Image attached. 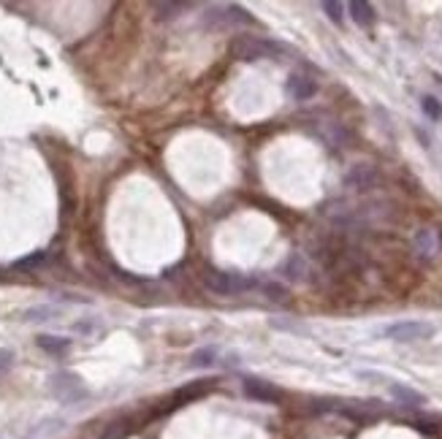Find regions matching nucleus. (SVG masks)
I'll return each instance as SVG.
<instances>
[{
  "instance_id": "obj_17",
  "label": "nucleus",
  "mask_w": 442,
  "mask_h": 439,
  "mask_svg": "<svg viewBox=\"0 0 442 439\" xmlns=\"http://www.w3.org/2000/svg\"><path fill=\"white\" fill-rule=\"evenodd\" d=\"M60 310L58 307H30L28 312H25V320L28 323H46V320H52V317H58Z\"/></svg>"
},
{
  "instance_id": "obj_16",
  "label": "nucleus",
  "mask_w": 442,
  "mask_h": 439,
  "mask_svg": "<svg viewBox=\"0 0 442 439\" xmlns=\"http://www.w3.org/2000/svg\"><path fill=\"white\" fill-rule=\"evenodd\" d=\"M258 287L263 290V296L269 298V301H277V304H283L288 301V287L280 283H258Z\"/></svg>"
},
{
  "instance_id": "obj_4",
  "label": "nucleus",
  "mask_w": 442,
  "mask_h": 439,
  "mask_svg": "<svg viewBox=\"0 0 442 439\" xmlns=\"http://www.w3.org/2000/svg\"><path fill=\"white\" fill-rule=\"evenodd\" d=\"M204 22L212 28H236V25H255V19L242 6H212L204 14Z\"/></svg>"
},
{
  "instance_id": "obj_19",
  "label": "nucleus",
  "mask_w": 442,
  "mask_h": 439,
  "mask_svg": "<svg viewBox=\"0 0 442 439\" xmlns=\"http://www.w3.org/2000/svg\"><path fill=\"white\" fill-rule=\"evenodd\" d=\"M323 11H326V17L331 19V22H342V17H345V6L342 3H331V0H326L323 3Z\"/></svg>"
},
{
  "instance_id": "obj_13",
  "label": "nucleus",
  "mask_w": 442,
  "mask_h": 439,
  "mask_svg": "<svg viewBox=\"0 0 442 439\" xmlns=\"http://www.w3.org/2000/svg\"><path fill=\"white\" fill-rule=\"evenodd\" d=\"M307 271H310V269H307V263H304L301 255H290L283 269V274L290 283H304V280H307Z\"/></svg>"
},
{
  "instance_id": "obj_20",
  "label": "nucleus",
  "mask_w": 442,
  "mask_h": 439,
  "mask_svg": "<svg viewBox=\"0 0 442 439\" xmlns=\"http://www.w3.org/2000/svg\"><path fill=\"white\" fill-rule=\"evenodd\" d=\"M14 366V350H0V377H6Z\"/></svg>"
},
{
  "instance_id": "obj_7",
  "label": "nucleus",
  "mask_w": 442,
  "mask_h": 439,
  "mask_svg": "<svg viewBox=\"0 0 442 439\" xmlns=\"http://www.w3.org/2000/svg\"><path fill=\"white\" fill-rule=\"evenodd\" d=\"M242 388H245V396H250L253 402H263V404H274L283 399V393L266 382V379H258V377H245L242 379Z\"/></svg>"
},
{
  "instance_id": "obj_15",
  "label": "nucleus",
  "mask_w": 442,
  "mask_h": 439,
  "mask_svg": "<svg viewBox=\"0 0 442 439\" xmlns=\"http://www.w3.org/2000/svg\"><path fill=\"white\" fill-rule=\"evenodd\" d=\"M190 8H193V3H155L158 19H177L179 14H185Z\"/></svg>"
},
{
  "instance_id": "obj_3",
  "label": "nucleus",
  "mask_w": 442,
  "mask_h": 439,
  "mask_svg": "<svg viewBox=\"0 0 442 439\" xmlns=\"http://www.w3.org/2000/svg\"><path fill=\"white\" fill-rule=\"evenodd\" d=\"M49 391L63 404H76V402H85L90 396L87 385L71 372H58V375L49 377Z\"/></svg>"
},
{
  "instance_id": "obj_11",
  "label": "nucleus",
  "mask_w": 442,
  "mask_h": 439,
  "mask_svg": "<svg viewBox=\"0 0 442 439\" xmlns=\"http://www.w3.org/2000/svg\"><path fill=\"white\" fill-rule=\"evenodd\" d=\"M35 345L41 347L44 352L60 358V355H65V352L71 350V339H65V337H52V334H41V337H35Z\"/></svg>"
},
{
  "instance_id": "obj_9",
  "label": "nucleus",
  "mask_w": 442,
  "mask_h": 439,
  "mask_svg": "<svg viewBox=\"0 0 442 439\" xmlns=\"http://www.w3.org/2000/svg\"><path fill=\"white\" fill-rule=\"evenodd\" d=\"M285 90H288V95H290L293 100H310V98L317 93V84L310 76H304V73H293V76L288 79Z\"/></svg>"
},
{
  "instance_id": "obj_1",
  "label": "nucleus",
  "mask_w": 442,
  "mask_h": 439,
  "mask_svg": "<svg viewBox=\"0 0 442 439\" xmlns=\"http://www.w3.org/2000/svg\"><path fill=\"white\" fill-rule=\"evenodd\" d=\"M283 52H288L283 44L269 41V38H258V35H236L231 41V55L236 60H245V63L266 60V57H280Z\"/></svg>"
},
{
  "instance_id": "obj_12",
  "label": "nucleus",
  "mask_w": 442,
  "mask_h": 439,
  "mask_svg": "<svg viewBox=\"0 0 442 439\" xmlns=\"http://www.w3.org/2000/svg\"><path fill=\"white\" fill-rule=\"evenodd\" d=\"M350 17H353V22L355 25H361V28H369V25H375V8L369 6V3H364V0H353L348 6Z\"/></svg>"
},
{
  "instance_id": "obj_18",
  "label": "nucleus",
  "mask_w": 442,
  "mask_h": 439,
  "mask_svg": "<svg viewBox=\"0 0 442 439\" xmlns=\"http://www.w3.org/2000/svg\"><path fill=\"white\" fill-rule=\"evenodd\" d=\"M421 109L429 120H442V103L434 98V95H423L421 98Z\"/></svg>"
},
{
  "instance_id": "obj_5",
  "label": "nucleus",
  "mask_w": 442,
  "mask_h": 439,
  "mask_svg": "<svg viewBox=\"0 0 442 439\" xmlns=\"http://www.w3.org/2000/svg\"><path fill=\"white\" fill-rule=\"evenodd\" d=\"M412 252H415L418 260H426V263L434 260V258H440V252H442L440 228H434V225L418 228V233H415V239H412Z\"/></svg>"
},
{
  "instance_id": "obj_14",
  "label": "nucleus",
  "mask_w": 442,
  "mask_h": 439,
  "mask_svg": "<svg viewBox=\"0 0 442 439\" xmlns=\"http://www.w3.org/2000/svg\"><path fill=\"white\" fill-rule=\"evenodd\" d=\"M215 364H218V347H201L190 358V366H195V369H206V366H215Z\"/></svg>"
},
{
  "instance_id": "obj_2",
  "label": "nucleus",
  "mask_w": 442,
  "mask_h": 439,
  "mask_svg": "<svg viewBox=\"0 0 442 439\" xmlns=\"http://www.w3.org/2000/svg\"><path fill=\"white\" fill-rule=\"evenodd\" d=\"M204 285L218 293V296H242L247 290L258 287V280H250L245 274H231V271H218V269H209L204 274Z\"/></svg>"
},
{
  "instance_id": "obj_10",
  "label": "nucleus",
  "mask_w": 442,
  "mask_h": 439,
  "mask_svg": "<svg viewBox=\"0 0 442 439\" xmlns=\"http://www.w3.org/2000/svg\"><path fill=\"white\" fill-rule=\"evenodd\" d=\"M391 396L402 404V407H423L426 404V396L423 393H418V391H412L410 385H402V382H391Z\"/></svg>"
},
{
  "instance_id": "obj_8",
  "label": "nucleus",
  "mask_w": 442,
  "mask_h": 439,
  "mask_svg": "<svg viewBox=\"0 0 442 439\" xmlns=\"http://www.w3.org/2000/svg\"><path fill=\"white\" fill-rule=\"evenodd\" d=\"M378 182H380L378 168L369 165V163H358V165H353L345 174V185L353 190H372L378 188Z\"/></svg>"
},
{
  "instance_id": "obj_6",
  "label": "nucleus",
  "mask_w": 442,
  "mask_h": 439,
  "mask_svg": "<svg viewBox=\"0 0 442 439\" xmlns=\"http://www.w3.org/2000/svg\"><path fill=\"white\" fill-rule=\"evenodd\" d=\"M434 334L432 323H421V320H405V323H394L385 328V337L394 342H421L429 339Z\"/></svg>"
}]
</instances>
